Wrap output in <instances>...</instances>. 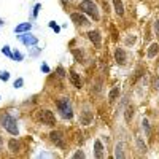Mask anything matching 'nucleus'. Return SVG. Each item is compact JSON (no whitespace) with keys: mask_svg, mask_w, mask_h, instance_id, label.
Masks as SVG:
<instances>
[{"mask_svg":"<svg viewBox=\"0 0 159 159\" xmlns=\"http://www.w3.org/2000/svg\"><path fill=\"white\" fill-rule=\"evenodd\" d=\"M115 156L116 157H124V151H123V143H118L116 145V150H115Z\"/></svg>","mask_w":159,"mask_h":159,"instance_id":"obj_17","label":"nucleus"},{"mask_svg":"<svg viewBox=\"0 0 159 159\" xmlns=\"http://www.w3.org/2000/svg\"><path fill=\"white\" fill-rule=\"evenodd\" d=\"M113 2V7H115V11H116V15L118 16H123L124 15V5L121 0H111Z\"/></svg>","mask_w":159,"mask_h":159,"instance_id":"obj_12","label":"nucleus"},{"mask_svg":"<svg viewBox=\"0 0 159 159\" xmlns=\"http://www.w3.org/2000/svg\"><path fill=\"white\" fill-rule=\"evenodd\" d=\"M13 59L19 62V61H22V54H21V52H18V51H16L15 54H13Z\"/></svg>","mask_w":159,"mask_h":159,"instance_id":"obj_25","label":"nucleus"},{"mask_svg":"<svg viewBox=\"0 0 159 159\" xmlns=\"http://www.w3.org/2000/svg\"><path fill=\"white\" fill-rule=\"evenodd\" d=\"M2 24H3V21H2V19H0V25H2Z\"/></svg>","mask_w":159,"mask_h":159,"instance_id":"obj_32","label":"nucleus"},{"mask_svg":"<svg viewBox=\"0 0 159 159\" xmlns=\"http://www.w3.org/2000/svg\"><path fill=\"white\" fill-rule=\"evenodd\" d=\"M115 59H116V62H118L119 65L126 64V59H127L126 51H124V49H121V48H118V49L115 51Z\"/></svg>","mask_w":159,"mask_h":159,"instance_id":"obj_9","label":"nucleus"},{"mask_svg":"<svg viewBox=\"0 0 159 159\" xmlns=\"http://www.w3.org/2000/svg\"><path fill=\"white\" fill-rule=\"evenodd\" d=\"M154 32H156V34H159V19L154 22Z\"/></svg>","mask_w":159,"mask_h":159,"instance_id":"obj_31","label":"nucleus"},{"mask_svg":"<svg viewBox=\"0 0 159 159\" xmlns=\"http://www.w3.org/2000/svg\"><path fill=\"white\" fill-rule=\"evenodd\" d=\"M80 10H81L83 13H86V15H89L94 21H99V10L96 7V3L92 2V0H83L81 3H80Z\"/></svg>","mask_w":159,"mask_h":159,"instance_id":"obj_1","label":"nucleus"},{"mask_svg":"<svg viewBox=\"0 0 159 159\" xmlns=\"http://www.w3.org/2000/svg\"><path fill=\"white\" fill-rule=\"evenodd\" d=\"M49 27H51V29H54V32H59V30H61V27H59V25H57L54 21H51V22H49Z\"/></svg>","mask_w":159,"mask_h":159,"instance_id":"obj_23","label":"nucleus"},{"mask_svg":"<svg viewBox=\"0 0 159 159\" xmlns=\"http://www.w3.org/2000/svg\"><path fill=\"white\" fill-rule=\"evenodd\" d=\"M40 8H42V5L37 3V5H35V8H34V16H37V15H38V10H40Z\"/></svg>","mask_w":159,"mask_h":159,"instance_id":"obj_28","label":"nucleus"},{"mask_svg":"<svg viewBox=\"0 0 159 159\" xmlns=\"http://www.w3.org/2000/svg\"><path fill=\"white\" fill-rule=\"evenodd\" d=\"M118 96H119V88H115V89H111V92H110L108 99H110V100H115Z\"/></svg>","mask_w":159,"mask_h":159,"instance_id":"obj_18","label":"nucleus"},{"mask_svg":"<svg viewBox=\"0 0 159 159\" xmlns=\"http://www.w3.org/2000/svg\"><path fill=\"white\" fill-rule=\"evenodd\" d=\"M22 84H24V80H22V78H18L16 81H15V88H16V89L22 88Z\"/></svg>","mask_w":159,"mask_h":159,"instance_id":"obj_21","label":"nucleus"},{"mask_svg":"<svg viewBox=\"0 0 159 159\" xmlns=\"http://www.w3.org/2000/svg\"><path fill=\"white\" fill-rule=\"evenodd\" d=\"M88 38H89L96 46H100L102 37H100V32H99V30H91V32H88Z\"/></svg>","mask_w":159,"mask_h":159,"instance_id":"obj_7","label":"nucleus"},{"mask_svg":"<svg viewBox=\"0 0 159 159\" xmlns=\"http://www.w3.org/2000/svg\"><path fill=\"white\" fill-rule=\"evenodd\" d=\"M8 78H10V73H8V72H0V80L8 81Z\"/></svg>","mask_w":159,"mask_h":159,"instance_id":"obj_22","label":"nucleus"},{"mask_svg":"<svg viewBox=\"0 0 159 159\" xmlns=\"http://www.w3.org/2000/svg\"><path fill=\"white\" fill-rule=\"evenodd\" d=\"M42 70H43L45 73H49V67H48L46 64H42Z\"/></svg>","mask_w":159,"mask_h":159,"instance_id":"obj_30","label":"nucleus"},{"mask_svg":"<svg viewBox=\"0 0 159 159\" xmlns=\"http://www.w3.org/2000/svg\"><path fill=\"white\" fill-rule=\"evenodd\" d=\"M92 121V113L91 111H84L81 116V124H89Z\"/></svg>","mask_w":159,"mask_h":159,"instance_id":"obj_16","label":"nucleus"},{"mask_svg":"<svg viewBox=\"0 0 159 159\" xmlns=\"http://www.w3.org/2000/svg\"><path fill=\"white\" fill-rule=\"evenodd\" d=\"M130 118H132V108H127V113H126V121H129Z\"/></svg>","mask_w":159,"mask_h":159,"instance_id":"obj_27","label":"nucleus"},{"mask_svg":"<svg viewBox=\"0 0 159 159\" xmlns=\"http://www.w3.org/2000/svg\"><path fill=\"white\" fill-rule=\"evenodd\" d=\"M32 29V24L30 22H22V24H19V25H16L15 27V32L16 34H24V32H29Z\"/></svg>","mask_w":159,"mask_h":159,"instance_id":"obj_11","label":"nucleus"},{"mask_svg":"<svg viewBox=\"0 0 159 159\" xmlns=\"http://www.w3.org/2000/svg\"><path fill=\"white\" fill-rule=\"evenodd\" d=\"M70 18H72V21H75V22H76V24H80V25H86V24H89L88 18L83 15V13H73V15H72Z\"/></svg>","mask_w":159,"mask_h":159,"instance_id":"obj_8","label":"nucleus"},{"mask_svg":"<svg viewBox=\"0 0 159 159\" xmlns=\"http://www.w3.org/2000/svg\"><path fill=\"white\" fill-rule=\"evenodd\" d=\"M70 81H72V83H73V86H75V88H78V89L83 86V81H81V78H80V75H78L76 72H73V70L70 72Z\"/></svg>","mask_w":159,"mask_h":159,"instance_id":"obj_10","label":"nucleus"},{"mask_svg":"<svg viewBox=\"0 0 159 159\" xmlns=\"http://www.w3.org/2000/svg\"><path fill=\"white\" fill-rule=\"evenodd\" d=\"M57 76H61V78H64V76H65V73H64V69H62V67H59V69H57Z\"/></svg>","mask_w":159,"mask_h":159,"instance_id":"obj_29","label":"nucleus"},{"mask_svg":"<svg viewBox=\"0 0 159 159\" xmlns=\"http://www.w3.org/2000/svg\"><path fill=\"white\" fill-rule=\"evenodd\" d=\"M57 110L61 111V115H62L64 118H72V116H73L72 105H70V102L65 99V97H62V99L57 100Z\"/></svg>","mask_w":159,"mask_h":159,"instance_id":"obj_3","label":"nucleus"},{"mask_svg":"<svg viewBox=\"0 0 159 159\" xmlns=\"http://www.w3.org/2000/svg\"><path fill=\"white\" fill-rule=\"evenodd\" d=\"M49 137H51L52 142H54V145H57V147L64 148V137H62V132H59V130H52L51 134H49Z\"/></svg>","mask_w":159,"mask_h":159,"instance_id":"obj_6","label":"nucleus"},{"mask_svg":"<svg viewBox=\"0 0 159 159\" xmlns=\"http://www.w3.org/2000/svg\"><path fill=\"white\" fill-rule=\"evenodd\" d=\"M142 124H143L145 130H147V134H150V124H148V119H143V121H142Z\"/></svg>","mask_w":159,"mask_h":159,"instance_id":"obj_24","label":"nucleus"},{"mask_svg":"<svg viewBox=\"0 0 159 159\" xmlns=\"http://www.w3.org/2000/svg\"><path fill=\"white\" fill-rule=\"evenodd\" d=\"M19 40L25 45V46H35L38 43V38L30 35V34H24V35H19Z\"/></svg>","mask_w":159,"mask_h":159,"instance_id":"obj_5","label":"nucleus"},{"mask_svg":"<svg viewBox=\"0 0 159 159\" xmlns=\"http://www.w3.org/2000/svg\"><path fill=\"white\" fill-rule=\"evenodd\" d=\"M2 126L10 132L11 135H18V134H19L16 119L13 118V116H10V115H3V116H2Z\"/></svg>","mask_w":159,"mask_h":159,"instance_id":"obj_2","label":"nucleus"},{"mask_svg":"<svg viewBox=\"0 0 159 159\" xmlns=\"http://www.w3.org/2000/svg\"><path fill=\"white\" fill-rule=\"evenodd\" d=\"M137 145H139V148H140V151H142V153L147 151V145H145V143L142 142V139H137Z\"/></svg>","mask_w":159,"mask_h":159,"instance_id":"obj_19","label":"nucleus"},{"mask_svg":"<svg viewBox=\"0 0 159 159\" xmlns=\"http://www.w3.org/2000/svg\"><path fill=\"white\" fill-rule=\"evenodd\" d=\"M159 52V45L157 43H151V46L148 48V52H147V56L150 57V59H153L156 54Z\"/></svg>","mask_w":159,"mask_h":159,"instance_id":"obj_14","label":"nucleus"},{"mask_svg":"<svg viewBox=\"0 0 159 159\" xmlns=\"http://www.w3.org/2000/svg\"><path fill=\"white\" fill-rule=\"evenodd\" d=\"M8 148H10L11 153H18V151L21 150V143H19L16 139H11V140L8 142Z\"/></svg>","mask_w":159,"mask_h":159,"instance_id":"obj_13","label":"nucleus"},{"mask_svg":"<svg viewBox=\"0 0 159 159\" xmlns=\"http://www.w3.org/2000/svg\"><path fill=\"white\" fill-rule=\"evenodd\" d=\"M2 52H3L5 56H8V57H13V52L10 51V46H3L2 48Z\"/></svg>","mask_w":159,"mask_h":159,"instance_id":"obj_20","label":"nucleus"},{"mask_svg":"<svg viewBox=\"0 0 159 159\" xmlns=\"http://www.w3.org/2000/svg\"><path fill=\"white\" fill-rule=\"evenodd\" d=\"M94 150H96V157H103V147H102V142L100 140H96L94 143Z\"/></svg>","mask_w":159,"mask_h":159,"instance_id":"obj_15","label":"nucleus"},{"mask_svg":"<svg viewBox=\"0 0 159 159\" xmlns=\"http://www.w3.org/2000/svg\"><path fill=\"white\" fill-rule=\"evenodd\" d=\"M40 121L46 126H54L56 124V118H54V113L51 110H42L40 111Z\"/></svg>","mask_w":159,"mask_h":159,"instance_id":"obj_4","label":"nucleus"},{"mask_svg":"<svg viewBox=\"0 0 159 159\" xmlns=\"http://www.w3.org/2000/svg\"><path fill=\"white\" fill-rule=\"evenodd\" d=\"M73 157H75V159H78V157H84V153H83V151H76V153L73 154Z\"/></svg>","mask_w":159,"mask_h":159,"instance_id":"obj_26","label":"nucleus"}]
</instances>
